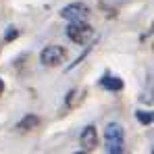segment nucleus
I'll return each instance as SVG.
<instances>
[{
  "instance_id": "f257e3e1",
  "label": "nucleus",
  "mask_w": 154,
  "mask_h": 154,
  "mask_svg": "<svg viewBox=\"0 0 154 154\" xmlns=\"http://www.w3.org/2000/svg\"><path fill=\"white\" fill-rule=\"evenodd\" d=\"M104 146H106V152L110 154L125 152V131L119 123H110L104 129Z\"/></svg>"
},
{
  "instance_id": "f03ea898",
  "label": "nucleus",
  "mask_w": 154,
  "mask_h": 154,
  "mask_svg": "<svg viewBox=\"0 0 154 154\" xmlns=\"http://www.w3.org/2000/svg\"><path fill=\"white\" fill-rule=\"evenodd\" d=\"M67 35L75 44H90L96 38V31H94L92 25H88L85 21H71L69 27H67Z\"/></svg>"
},
{
  "instance_id": "7ed1b4c3",
  "label": "nucleus",
  "mask_w": 154,
  "mask_h": 154,
  "mask_svg": "<svg viewBox=\"0 0 154 154\" xmlns=\"http://www.w3.org/2000/svg\"><path fill=\"white\" fill-rule=\"evenodd\" d=\"M65 58H67V50H65L63 46H56V44L46 46L44 50L40 52V60H42V65H46V67H56V65H60Z\"/></svg>"
},
{
  "instance_id": "20e7f679",
  "label": "nucleus",
  "mask_w": 154,
  "mask_h": 154,
  "mask_svg": "<svg viewBox=\"0 0 154 154\" xmlns=\"http://www.w3.org/2000/svg\"><path fill=\"white\" fill-rule=\"evenodd\" d=\"M63 19L67 21H85L90 17V8L83 4V2H73V4H67L63 11H60Z\"/></svg>"
},
{
  "instance_id": "39448f33",
  "label": "nucleus",
  "mask_w": 154,
  "mask_h": 154,
  "mask_svg": "<svg viewBox=\"0 0 154 154\" xmlns=\"http://www.w3.org/2000/svg\"><path fill=\"white\" fill-rule=\"evenodd\" d=\"M79 142H81V148H83L85 152L94 150V148L98 146V131H96V127H94V125L83 127L81 135H79Z\"/></svg>"
},
{
  "instance_id": "423d86ee",
  "label": "nucleus",
  "mask_w": 154,
  "mask_h": 154,
  "mask_svg": "<svg viewBox=\"0 0 154 154\" xmlns=\"http://www.w3.org/2000/svg\"><path fill=\"white\" fill-rule=\"evenodd\" d=\"M100 85H102L104 90H110V92L123 90V81H121L119 77H115V75H104L102 79H100Z\"/></svg>"
},
{
  "instance_id": "0eeeda50",
  "label": "nucleus",
  "mask_w": 154,
  "mask_h": 154,
  "mask_svg": "<svg viewBox=\"0 0 154 154\" xmlns=\"http://www.w3.org/2000/svg\"><path fill=\"white\" fill-rule=\"evenodd\" d=\"M38 125H40V117L27 115V117H23V119L17 123V129H19V131H31V129H35Z\"/></svg>"
},
{
  "instance_id": "6e6552de",
  "label": "nucleus",
  "mask_w": 154,
  "mask_h": 154,
  "mask_svg": "<svg viewBox=\"0 0 154 154\" xmlns=\"http://www.w3.org/2000/svg\"><path fill=\"white\" fill-rule=\"evenodd\" d=\"M81 98H83V90H71V92L67 94V98H65L67 108H73V106H77V104L81 102Z\"/></svg>"
},
{
  "instance_id": "1a4fd4ad",
  "label": "nucleus",
  "mask_w": 154,
  "mask_h": 154,
  "mask_svg": "<svg viewBox=\"0 0 154 154\" xmlns=\"http://www.w3.org/2000/svg\"><path fill=\"white\" fill-rule=\"evenodd\" d=\"M135 117H137V121L142 125H150L152 123V112H148V110H135Z\"/></svg>"
},
{
  "instance_id": "9d476101",
  "label": "nucleus",
  "mask_w": 154,
  "mask_h": 154,
  "mask_svg": "<svg viewBox=\"0 0 154 154\" xmlns=\"http://www.w3.org/2000/svg\"><path fill=\"white\" fill-rule=\"evenodd\" d=\"M17 35H19L17 27H8V29H6V33H4V40H6V42H11V40H15Z\"/></svg>"
},
{
  "instance_id": "9b49d317",
  "label": "nucleus",
  "mask_w": 154,
  "mask_h": 154,
  "mask_svg": "<svg viewBox=\"0 0 154 154\" xmlns=\"http://www.w3.org/2000/svg\"><path fill=\"white\" fill-rule=\"evenodd\" d=\"M2 92H4V81L0 79V94H2Z\"/></svg>"
}]
</instances>
